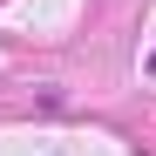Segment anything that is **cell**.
Here are the masks:
<instances>
[{
  "label": "cell",
  "instance_id": "obj_1",
  "mask_svg": "<svg viewBox=\"0 0 156 156\" xmlns=\"http://www.w3.org/2000/svg\"><path fill=\"white\" fill-rule=\"evenodd\" d=\"M149 75H156V48H149Z\"/></svg>",
  "mask_w": 156,
  "mask_h": 156
}]
</instances>
